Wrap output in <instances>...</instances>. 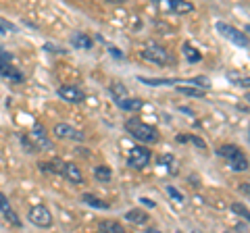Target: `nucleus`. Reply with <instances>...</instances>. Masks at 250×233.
<instances>
[{
	"instance_id": "nucleus-1",
	"label": "nucleus",
	"mask_w": 250,
	"mask_h": 233,
	"mask_svg": "<svg viewBox=\"0 0 250 233\" xmlns=\"http://www.w3.org/2000/svg\"><path fill=\"white\" fill-rule=\"evenodd\" d=\"M125 131L142 144H156L159 142V131H156L152 125L144 123L142 119H138V116L125 121Z\"/></svg>"
},
{
	"instance_id": "nucleus-2",
	"label": "nucleus",
	"mask_w": 250,
	"mask_h": 233,
	"mask_svg": "<svg viewBox=\"0 0 250 233\" xmlns=\"http://www.w3.org/2000/svg\"><path fill=\"white\" fill-rule=\"evenodd\" d=\"M219 156H223L225 162L229 165L231 171H248L250 160L246 158V154L242 152L236 144H225L219 148Z\"/></svg>"
},
{
	"instance_id": "nucleus-3",
	"label": "nucleus",
	"mask_w": 250,
	"mask_h": 233,
	"mask_svg": "<svg viewBox=\"0 0 250 233\" xmlns=\"http://www.w3.org/2000/svg\"><path fill=\"white\" fill-rule=\"evenodd\" d=\"M27 219L31 225H36V227H42V229H50L54 225V219H52V213L48 211V206L44 204H36L29 208L27 213Z\"/></svg>"
},
{
	"instance_id": "nucleus-4",
	"label": "nucleus",
	"mask_w": 250,
	"mask_h": 233,
	"mask_svg": "<svg viewBox=\"0 0 250 233\" xmlns=\"http://www.w3.org/2000/svg\"><path fill=\"white\" fill-rule=\"evenodd\" d=\"M140 57H142L144 60H148V63H152V65H167L171 57H169V52L167 48H163V46L159 44H146L142 50H140Z\"/></svg>"
},
{
	"instance_id": "nucleus-5",
	"label": "nucleus",
	"mask_w": 250,
	"mask_h": 233,
	"mask_svg": "<svg viewBox=\"0 0 250 233\" xmlns=\"http://www.w3.org/2000/svg\"><path fill=\"white\" fill-rule=\"evenodd\" d=\"M11 60H13V54L11 52H6L2 46H0V75L6 77L9 81H15V83H21L25 77H23V73L19 71V69H15L11 65Z\"/></svg>"
},
{
	"instance_id": "nucleus-6",
	"label": "nucleus",
	"mask_w": 250,
	"mask_h": 233,
	"mask_svg": "<svg viewBox=\"0 0 250 233\" xmlns=\"http://www.w3.org/2000/svg\"><path fill=\"white\" fill-rule=\"evenodd\" d=\"M215 27H217V32L225 38V40L233 42L236 46H242V48H248L250 40H248V36H246V34H242V32H240V29H236L233 25H229V23H221V21H219Z\"/></svg>"
},
{
	"instance_id": "nucleus-7",
	"label": "nucleus",
	"mask_w": 250,
	"mask_h": 233,
	"mask_svg": "<svg viewBox=\"0 0 250 233\" xmlns=\"http://www.w3.org/2000/svg\"><path fill=\"white\" fill-rule=\"evenodd\" d=\"M150 158H152V154H150L148 148H144V146H134V148L127 152V165L131 169H136V171L146 169L148 162H150Z\"/></svg>"
},
{
	"instance_id": "nucleus-8",
	"label": "nucleus",
	"mask_w": 250,
	"mask_h": 233,
	"mask_svg": "<svg viewBox=\"0 0 250 233\" xmlns=\"http://www.w3.org/2000/svg\"><path fill=\"white\" fill-rule=\"evenodd\" d=\"M27 137H29V142H31V146H34L36 150H40V148H44V150H50V148H52L50 139L46 137V129L40 125V123H36L34 129H31V134H29Z\"/></svg>"
},
{
	"instance_id": "nucleus-9",
	"label": "nucleus",
	"mask_w": 250,
	"mask_h": 233,
	"mask_svg": "<svg viewBox=\"0 0 250 233\" xmlns=\"http://www.w3.org/2000/svg\"><path fill=\"white\" fill-rule=\"evenodd\" d=\"M59 96L65 100V102H71V104H77L82 102V100L85 98L83 90L80 88V85H73V83H67V85H61L59 88Z\"/></svg>"
},
{
	"instance_id": "nucleus-10",
	"label": "nucleus",
	"mask_w": 250,
	"mask_h": 233,
	"mask_svg": "<svg viewBox=\"0 0 250 233\" xmlns=\"http://www.w3.org/2000/svg\"><path fill=\"white\" fill-rule=\"evenodd\" d=\"M54 136H57L59 139H73V142H83L85 136L82 134V131L73 129L71 125H67V123H57L54 125Z\"/></svg>"
},
{
	"instance_id": "nucleus-11",
	"label": "nucleus",
	"mask_w": 250,
	"mask_h": 233,
	"mask_svg": "<svg viewBox=\"0 0 250 233\" xmlns=\"http://www.w3.org/2000/svg\"><path fill=\"white\" fill-rule=\"evenodd\" d=\"M98 231H100V233H127L119 221H113V219L100 221V223H98Z\"/></svg>"
},
{
	"instance_id": "nucleus-12",
	"label": "nucleus",
	"mask_w": 250,
	"mask_h": 233,
	"mask_svg": "<svg viewBox=\"0 0 250 233\" xmlns=\"http://www.w3.org/2000/svg\"><path fill=\"white\" fill-rule=\"evenodd\" d=\"M71 44H73V48H77V50H90L92 46H94L92 38L85 36V34H82V32H75V34H73Z\"/></svg>"
},
{
	"instance_id": "nucleus-13",
	"label": "nucleus",
	"mask_w": 250,
	"mask_h": 233,
	"mask_svg": "<svg viewBox=\"0 0 250 233\" xmlns=\"http://www.w3.org/2000/svg\"><path fill=\"white\" fill-rule=\"evenodd\" d=\"M167 6H169V11H173L177 15H188L194 11V4L186 2V0H167Z\"/></svg>"
},
{
	"instance_id": "nucleus-14",
	"label": "nucleus",
	"mask_w": 250,
	"mask_h": 233,
	"mask_svg": "<svg viewBox=\"0 0 250 233\" xmlns=\"http://www.w3.org/2000/svg\"><path fill=\"white\" fill-rule=\"evenodd\" d=\"M117 106L121 108V111H127V113H138L144 108V100L140 98H125L121 102H117Z\"/></svg>"
},
{
	"instance_id": "nucleus-15",
	"label": "nucleus",
	"mask_w": 250,
	"mask_h": 233,
	"mask_svg": "<svg viewBox=\"0 0 250 233\" xmlns=\"http://www.w3.org/2000/svg\"><path fill=\"white\" fill-rule=\"evenodd\" d=\"M62 175L67 177L71 183H83V175H82V171L77 169L73 162H65V171H62Z\"/></svg>"
},
{
	"instance_id": "nucleus-16",
	"label": "nucleus",
	"mask_w": 250,
	"mask_h": 233,
	"mask_svg": "<svg viewBox=\"0 0 250 233\" xmlns=\"http://www.w3.org/2000/svg\"><path fill=\"white\" fill-rule=\"evenodd\" d=\"M125 221H129V223H134V225H146L148 223V214L142 213L140 208H134V211L125 213Z\"/></svg>"
},
{
	"instance_id": "nucleus-17",
	"label": "nucleus",
	"mask_w": 250,
	"mask_h": 233,
	"mask_svg": "<svg viewBox=\"0 0 250 233\" xmlns=\"http://www.w3.org/2000/svg\"><path fill=\"white\" fill-rule=\"evenodd\" d=\"M228 79H229L233 85H238V88L250 90V75H242V73H236V71H229V73H228Z\"/></svg>"
},
{
	"instance_id": "nucleus-18",
	"label": "nucleus",
	"mask_w": 250,
	"mask_h": 233,
	"mask_svg": "<svg viewBox=\"0 0 250 233\" xmlns=\"http://www.w3.org/2000/svg\"><path fill=\"white\" fill-rule=\"evenodd\" d=\"M82 200H83L88 206H92V208H98V211H108V208H111V206H108V202L100 200V198H96V196H92V194H83Z\"/></svg>"
},
{
	"instance_id": "nucleus-19",
	"label": "nucleus",
	"mask_w": 250,
	"mask_h": 233,
	"mask_svg": "<svg viewBox=\"0 0 250 233\" xmlns=\"http://www.w3.org/2000/svg\"><path fill=\"white\" fill-rule=\"evenodd\" d=\"M111 96H113L115 102H121V100L127 98V88H125L123 83H119V81H113L111 83Z\"/></svg>"
},
{
	"instance_id": "nucleus-20",
	"label": "nucleus",
	"mask_w": 250,
	"mask_h": 233,
	"mask_svg": "<svg viewBox=\"0 0 250 233\" xmlns=\"http://www.w3.org/2000/svg\"><path fill=\"white\" fill-rule=\"evenodd\" d=\"M182 50H184V57L190 60V63H200V60H202V54H200L196 48H194L190 42H186V44L182 46Z\"/></svg>"
},
{
	"instance_id": "nucleus-21",
	"label": "nucleus",
	"mask_w": 250,
	"mask_h": 233,
	"mask_svg": "<svg viewBox=\"0 0 250 233\" xmlns=\"http://www.w3.org/2000/svg\"><path fill=\"white\" fill-rule=\"evenodd\" d=\"M40 169L42 171H52V173H61L65 171V162L62 160H50V162H40Z\"/></svg>"
},
{
	"instance_id": "nucleus-22",
	"label": "nucleus",
	"mask_w": 250,
	"mask_h": 233,
	"mask_svg": "<svg viewBox=\"0 0 250 233\" xmlns=\"http://www.w3.org/2000/svg\"><path fill=\"white\" fill-rule=\"evenodd\" d=\"M94 177H96L98 181H111V177H113V171L108 169L106 165H98L96 169H94Z\"/></svg>"
},
{
	"instance_id": "nucleus-23",
	"label": "nucleus",
	"mask_w": 250,
	"mask_h": 233,
	"mask_svg": "<svg viewBox=\"0 0 250 233\" xmlns=\"http://www.w3.org/2000/svg\"><path fill=\"white\" fill-rule=\"evenodd\" d=\"M177 92H182V94H186V96H192V98H205L207 96L205 90L190 88V85H177Z\"/></svg>"
},
{
	"instance_id": "nucleus-24",
	"label": "nucleus",
	"mask_w": 250,
	"mask_h": 233,
	"mask_svg": "<svg viewBox=\"0 0 250 233\" xmlns=\"http://www.w3.org/2000/svg\"><path fill=\"white\" fill-rule=\"evenodd\" d=\"M231 211L236 213V214H240L244 221L250 223V211H248V206L242 204V202H231Z\"/></svg>"
},
{
	"instance_id": "nucleus-25",
	"label": "nucleus",
	"mask_w": 250,
	"mask_h": 233,
	"mask_svg": "<svg viewBox=\"0 0 250 233\" xmlns=\"http://www.w3.org/2000/svg\"><path fill=\"white\" fill-rule=\"evenodd\" d=\"M2 216H4V221H6V223H11V225H13V227H21V225H23V223L19 221L17 213H15L13 208H9V211H4V213H2Z\"/></svg>"
},
{
	"instance_id": "nucleus-26",
	"label": "nucleus",
	"mask_w": 250,
	"mask_h": 233,
	"mask_svg": "<svg viewBox=\"0 0 250 233\" xmlns=\"http://www.w3.org/2000/svg\"><path fill=\"white\" fill-rule=\"evenodd\" d=\"M177 142H192V144H196L198 148H207V144L202 142L200 137H196V136H186V134H184V136L177 137Z\"/></svg>"
},
{
	"instance_id": "nucleus-27",
	"label": "nucleus",
	"mask_w": 250,
	"mask_h": 233,
	"mask_svg": "<svg viewBox=\"0 0 250 233\" xmlns=\"http://www.w3.org/2000/svg\"><path fill=\"white\" fill-rule=\"evenodd\" d=\"M159 165H167L169 167V173H177L175 160H173V156H169V154H165V156H159Z\"/></svg>"
},
{
	"instance_id": "nucleus-28",
	"label": "nucleus",
	"mask_w": 250,
	"mask_h": 233,
	"mask_svg": "<svg viewBox=\"0 0 250 233\" xmlns=\"http://www.w3.org/2000/svg\"><path fill=\"white\" fill-rule=\"evenodd\" d=\"M167 194H169V196L173 198V200H177V202H184V194L179 192L177 188H173V185H167Z\"/></svg>"
},
{
	"instance_id": "nucleus-29",
	"label": "nucleus",
	"mask_w": 250,
	"mask_h": 233,
	"mask_svg": "<svg viewBox=\"0 0 250 233\" xmlns=\"http://www.w3.org/2000/svg\"><path fill=\"white\" fill-rule=\"evenodd\" d=\"M9 208H11V204H9V198H6L4 194L0 192V211L4 213V211H9Z\"/></svg>"
},
{
	"instance_id": "nucleus-30",
	"label": "nucleus",
	"mask_w": 250,
	"mask_h": 233,
	"mask_svg": "<svg viewBox=\"0 0 250 233\" xmlns=\"http://www.w3.org/2000/svg\"><path fill=\"white\" fill-rule=\"evenodd\" d=\"M44 50H50L52 54H65V50L57 48V46H52V44H44Z\"/></svg>"
},
{
	"instance_id": "nucleus-31",
	"label": "nucleus",
	"mask_w": 250,
	"mask_h": 233,
	"mask_svg": "<svg viewBox=\"0 0 250 233\" xmlns=\"http://www.w3.org/2000/svg\"><path fill=\"white\" fill-rule=\"evenodd\" d=\"M240 192L244 194V196H248V198H250V181H246V183H240Z\"/></svg>"
},
{
	"instance_id": "nucleus-32",
	"label": "nucleus",
	"mask_w": 250,
	"mask_h": 233,
	"mask_svg": "<svg viewBox=\"0 0 250 233\" xmlns=\"http://www.w3.org/2000/svg\"><path fill=\"white\" fill-rule=\"evenodd\" d=\"M140 202H142L144 206H148V208H154V202L150 198H140Z\"/></svg>"
},
{
	"instance_id": "nucleus-33",
	"label": "nucleus",
	"mask_w": 250,
	"mask_h": 233,
	"mask_svg": "<svg viewBox=\"0 0 250 233\" xmlns=\"http://www.w3.org/2000/svg\"><path fill=\"white\" fill-rule=\"evenodd\" d=\"M108 50H111V54H113V57H115V58H121V57H123V54H121V50H117V48H113V46H111V48H108Z\"/></svg>"
},
{
	"instance_id": "nucleus-34",
	"label": "nucleus",
	"mask_w": 250,
	"mask_h": 233,
	"mask_svg": "<svg viewBox=\"0 0 250 233\" xmlns=\"http://www.w3.org/2000/svg\"><path fill=\"white\" fill-rule=\"evenodd\" d=\"M6 29H9V27H6V25H2V23H0V34H6Z\"/></svg>"
},
{
	"instance_id": "nucleus-35",
	"label": "nucleus",
	"mask_w": 250,
	"mask_h": 233,
	"mask_svg": "<svg viewBox=\"0 0 250 233\" xmlns=\"http://www.w3.org/2000/svg\"><path fill=\"white\" fill-rule=\"evenodd\" d=\"M148 233H161V231H156V229H148Z\"/></svg>"
},
{
	"instance_id": "nucleus-36",
	"label": "nucleus",
	"mask_w": 250,
	"mask_h": 233,
	"mask_svg": "<svg viewBox=\"0 0 250 233\" xmlns=\"http://www.w3.org/2000/svg\"><path fill=\"white\" fill-rule=\"evenodd\" d=\"M246 102H250V94H246Z\"/></svg>"
},
{
	"instance_id": "nucleus-37",
	"label": "nucleus",
	"mask_w": 250,
	"mask_h": 233,
	"mask_svg": "<svg viewBox=\"0 0 250 233\" xmlns=\"http://www.w3.org/2000/svg\"><path fill=\"white\" fill-rule=\"evenodd\" d=\"M246 32H248V34H250V25H246Z\"/></svg>"
}]
</instances>
